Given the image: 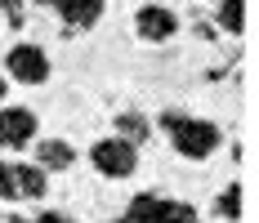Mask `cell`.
I'll return each mask as SVG.
<instances>
[{"instance_id":"cell-17","label":"cell","mask_w":259,"mask_h":223,"mask_svg":"<svg viewBox=\"0 0 259 223\" xmlns=\"http://www.w3.org/2000/svg\"><path fill=\"white\" fill-rule=\"evenodd\" d=\"M116 223H134V219H116Z\"/></svg>"},{"instance_id":"cell-10","label":"cell","mask_w":259,"mask_h":223,"mask_svg":"<svg viewBox=\"0 0 259 223\" xmlns=\"http://www.w3.org/2000/svg\"><path fill=\"white\" fill-rule=\"evenodd\" d=\"M219 27L237 36V31L246 27V5H241V0H224V5H219Z\"/></svg>"},{"instance_id":"cell-15","label":"cell","mask_w":259,"mask_h":223,"mask_svg":"<svg viewBox=\"0 0 259 223\" xmlns=\"http://www.w3.org/2000/svg\"><path fill=\"white\" fill-rule=\"evenodd\" d=\"M36 223H72V219H67V214H40Z\"/></svg>"},{"instance_id":"cell-6","label":"cell","mask_w":259,"mask_h":223,"mask_svg":"<svg viewBox=\"0 0 259 223\" xmlns=\"http://www.w3.org/2000/svg\"><path fill=\"white\" fill-rule=\"evenodd\" d=\"M134 27H139L143 40H170V36L179 31V18H175L170 9H161V5H143L139 18H134Z\"/></svg>"},{"instance_id":"cell-8","label":"cell","mask_w":259,"mask_h":223,"mask_svg":"<svg viewBox=\"0 0 259 223\" xmlns=\"http://www.w3.org/2000/svg\"><path fill=\"white\" fill-rule=\"evenodd\" d=\"M54 9L67 18V27H94L103 14V0H54Z\"/></svg>"},{"instance_id":"cell-11","label":"cell","mask_w":259,"mask_h":223,"mask_svg":"<svg viewBox=\"0 0 259 223\" xmlns=\"http://www.w3.org/2000/svg\"><path fill=\"white\" fill-rule=\"evenodd\" d=\"M116 129L125 134V143H139V139H148V121H143V116H134V112H130V116H121V121H116Z\"/></svg>"},{"instance_id":"cell-4","label":"cell","mask_w":259,"mask_h":223,"mask_svg":"<svg viewBox=\"0 0 259 223\" xmlns=\"http://www.w3.org/2000/svg\"><path fill=\"white\" fill-rule=\"evenodd\" d=\"M5 67L14 80H23V85H40L45 76H50V58L40 45H14V50L5 54Z\"/></svg>"},{"instance_id":"cell-12","label":"cell","mask_w":259,"mask_h":223,"mask_svg":"<svg viewBox=\"0 0 259 223\" xmlns=\"http://www.w3.org/2000/svg\"><path fill=\"white\" fill-rule=\"evenodd\" d=\"M219 214H224V219H237V214H241V188H224V192H219Z\"/></svg>"},{"instance_id":"cell-16","label":"cell","mask_w":259,"mask_h":223,"mask_svg":"<svg viewBox=\"0 0 259 223\" xmlns=\"http://www.w3.org/2000/svg\"><path fill=\"white\" fill-rule=\"evenodd\" d=\"M0 99H5V80H0Z\"/></svg>"},{"instance_id":"cell-3","label":"cell","mask_w":259,"mask_h":223,"mask_svg":"<svg viewBox=\"0 0 259 223\" xmlns=\"http://www.w3.org/2000/svg\"><path fill=\"white\" fill-rule=\"evenodd\" d=\"M90 161H94V170L107 174V179H125V174H134V165H139V152H134V143H125V139H103V143H94Z\"/></svg>"},{"instance_id":"cell-2","label":"cell","mask_w":259,"mask_h":223,"mask_svg":"<svg viewBox=\"0 0 259 223\" xmlns=\"http://www.w3.org/2000/svg\"><path fill=\"white\" fill-rule=\"evenodd\" d=\"M125 219H134V223H197V210L188 201H165V197H152V192H139L130 201Z\"/></svg>"},{"instance_id":"cell-7","label":"cell","mask_w":259,"mask_h":223,"mask_svg":"<svg viewBox=\"0 0 259 223\" xmlns=\"http://www.w3.org/2000/svg\"><path fill=\"white\" fill-rule=\"evenodd\" d=\"M9 192L14 197H45V170L40 165H9Z\"/></svg>"},{"instance_id":"cell-5","label":"cell","mask_w":259,"mask_h":223,"mask_svg":"<svg viewBox=\"0 0 259 223\" xmlns=\"http://www.w3.org/2000/svg\"><path fill=\"white\" fill-rule=\"evenodd\" d=\"M36 139V116L27 107H5L0 112V148H27Z\"/></svg>"},{"instance_id":"cell-1","label":"cell","mask_w":259,"mask_h":223,"mask_svg":"<svg viewBox=\"0 0 259 223\" xmlns=\"http://www.w3.org/2000/svg\"><path fill=\"white\" fill-rule=\"evenodd\" d=\"M161 125L170 129V143H175V152H179V156H188V161H206L210 152L219 148V125H210V121L165 112V116H161Z\"/></svg>"},{"instance_id":"cell-13","label":"cell","mask_w":259,"mask_h":223,"mask_svg":"<svg viewBox=\"0 0 259 223\" xmlns=\"http://www.w3.org/2000/svg\"><path fill=\"white\" fill-rule=\"evenodd\" d=\"M0 14L18 27V23H23V0H0Z\"/></svg>"},{"instance_id":"cell-18","label":"cell","mask_w":259,"mask_h":223,"mask_svg":"<svg viewBox=\"0 0 259 223\" xmlns=\"http://www.w3.org/2000/svg\"><path fill=\"white\" fill-rule=\"evenodd\" d=\"M40 5H54V0H40Z\"/></svg>"},{"instance_id":"cell-14","label":"cell","mask_w":259,"mask_h":223,"mask_svg":"<svg viewBox=\"0 0 259 223\" xmlns=\"http://www.w3.org/2000/svg\"><path fill=\"white\" fill-rule=\"evenodd\" d=\"M0 197H14V192H9V165H5V161H0Z\"/></svg>"},{"instance_id":"cell-9","label":"cell","mask_w":259,"mask_h":223,"mask_svg":"<svg viewBox=\"0 0 259 223\" xmlns=\"http://www.w3.org/2000/svg\"><path fill=\"white\" fill-rule=\"evenodd\" d=\"M36 156H40V170H67V165L76 161L72 143H63V139H45V143H36Z\"/></svg>"}]
</instances>
